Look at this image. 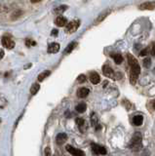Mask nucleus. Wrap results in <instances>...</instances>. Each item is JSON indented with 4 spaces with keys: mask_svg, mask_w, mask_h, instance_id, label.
<instances>
[{
    "mask_svg": "<svg viewBox=\"0 0 155 156\" xmlns=\"http://www.w3.org/2000/svg\"><path fill=\"white\" fill-rule=\"evenodd\" d=\"M128 62H129V65H130V82L132 85H135L137 83V77H139V75L140 73V67L139 64V62H137V59L133 56V55L131 54H128Z\"/></svg>",
    "mask_w": 155,
    "mask_h": 156,
    "instance_id": "1",
    "label": "nucleus"
},
{
    "mask_svg": "<svg viewBox=\"0 0 155 156\" xmlns=\"http://www.w3.org/2000/svg\"><path fill=\"white\" fill-rule=\"evenodd\" d=\"M129 146L131 149H133L134 151H139L143 146V138H142V135L139 132L134 135L132 138V141L129 144Z\"/></svg>",
    "mask_w": 155,
    "mask_h": 156,
    "instance_id": "2",
    "label": "nucleus"
},
{
    "mask_svg": "<svg viewBox=\"0 0 155 156\" xmlns=\"http://www.w3.org/2000/svg\"><path fill=\"white\" fill-rule=\"evenodd\" d=\"M1 42H2V45L4 46L7 49H13L14 47H15V41L12 38L11 35H4L2 37L1 39Z\"/></svg>",
    "mask_w": 155,
    "mask_h": 156,
    "instance_id": "3",
    "label": "nucleus"
},
{
    "mask_svg": "<svg viewBox=\"0 0 155 156\" xmlns=\"http://www.w3.org/2000/svg\"><path fill=\"white\" fill-rule=\"evenodd\" d=\"M79 26H80V21H78V20L72 21V22L68 23L67 26V29H67V32H68V33L75 32V31L78 29Z\"/></svg>",
    "mask_w": 155,
    "mask_h": 156,
    "instance_id": "4",
    "label": "nucleus"
},
{
    "mask_svg": "<svg viewBox=\"0 0 155 156\" xmlns=\"http://www.w3.org/2000/svg\"><path fill=\"white\" fill-rule=\"evenodd\" d=\"M92 150L95 154H101V155H105L106 154V149L103 146H101L97 144H91Z\"/></svg>",
    "mask_w": 155,
    "mask_h": 156,
    "instance_id": "5",
    "label": "nucleus"
},
{
    "mask_svg": "<svg viewBox=\"0 0 155 156\" xmlns=\"http://www.w3.org/2000/svg\"><path fill=\"white\" fill-rule=\"evenodd\" d=\"M65 148H67V150L73 156H86L84 151H82L81 149H78V148H75L73 146H71V145H67V147Z\"/></svg>",
    "mask_w": 155,
    "mask_h": 156,
    "instance_id": "6",
    "label": "nucleus"
},
{
    "mask_svg": "<svg viewBox=\"0 0 155 156\" xmlns=\"http://www.w3.org/2000/svg\"><path fill=\"white\" fill-rule=\"evenodd\" d=\"M102 71H103V74H105L106 77H110V78H114L115 73L113 71V69L109 67L108 64H105L102 67Z\"/></svg>",
    "mask_w": 155,
    "mask_h": 156,
    "instance_id": "7",
    "label": "nucleus"
},
{
    "mask_svg": "<svg viewBox=\"0 0 155 156\" xmlns=\"http://www.w3.org/2000/svg\"><path fill=\"white\" fill-rule=\"evenodd\" d=\"M60 51V44L58 43H51L49 46H48V53H51V54H56L58 52Z\"/></svg>",
    "mask_w": 155,
    "mask_h": 156,
    "instance_id": "8",
    "label": "nucleus"
},
{
    "mask_svg": "<svg viewBox=\"0 0 155 156\" xmlns=\"http://www.w3.org/2000/svg\"><path fill=\"white\" fill-rule=\"evenodd\" d=\"M140 10H154L155 9V1L144 2L140 6Z\"/></svg>",
    "mask_w": 155,
    "mask_h": 156,
    "instance_id": "9",
    "label": "nucleus"
},
{
    "mask_svg": "<svg viewBox=\"0 0 155 156\" xmlns=\"http://www.w3.org/2000/svg\"><path fill=\"white\" fill-rule=\"evenodd\" d=\"M89 78H90V81L93 84H99V83L101 82V77H99V75L95 71L91 72L90 75H89Z\"/></svg>",
    "mask_w": 155,
    "mask_h": 156,
    "instance_id": "10",
    "label": "nucleus"
},
{
    "mask_svg": "<svg viewBox=\"0 0 155 156\" xmlns=\"http://www.w3.org/2000/svg\"><path fill=\"white\" fill-rule=\"evenodd\" d=\"M55 23H56V25L58 26H60V27H61V26H67V20L64 18V17H63V16H58V18L56 19V21H55Z\"/></svg>",
    "mask_w": 155,
    "mask_h": 156,
    "instance_id": "11",
    "label": "nucleus"
},
{
    "mask_svg": "<svg viewBox=\"0 0 155 156\" xmlns=\"http://www.w3.org/2000/svg\"><path fill=\"white\" fill-rule=\"evenodd\" d=\"M67 140V134H64V133H60L57 136L56 138V141H57V144H63L64 143H65V141Z\"/></svg>",
    "mask_w": 155,
    "mask_h": 156,
    "instance_id": "12",
    "label": "nucleus"
},
{
    "mask_svg": "<svg viewBox=\"0 0 155 156\" xmlns=\"http://www.w3.org/2000/svg\"><path fill=\"white\" fill-rule=\"evenodd\" d=\"M89 95V90L87 88H80L77 91V97L80 99H85Z\"/></svg>",
    "mask_w": 155,
    "mask_h": 156,
    "instance_id": "13",
    "label": "nucleus"
},
{
    "mask_svg": "<svg viewBox=\"0 0 155 156\" xmlns=\"http://www.w3.org/2000/svg\"><path fill=\"white\" fill-rule=\"evenodd\" d=\"M143 117L142 115H136L133 119V123L135 126H140V125L143 124Z\"/></svg>",
    "mask_w": 155,
    "mask_h": 156,
    "instance_id": "14",
    "label": "nucleus"
},
{
    "mask_svg": "<svg viewBox=\"0 0 155 156\" xmlns=\"http://www.w3.org/2000/svg\"><path fill=\"white\" fill-rule=\"evenodd\" d=\"M86 108H87V105H86V103H79V105H77L76 107H75L76 111L79 113H84L86 111Z\"/></svg>",
    "mask_w": 155,
    "mask_h": 156,
    "instance_id": "15",
    "label": "nucleus"
},
{
    "mask_svg": "<svg viewBox=\"0 0 155 156\" xmlns=\"http://www.w3.org/2000/svg\"><path fill=\"white\" fill-rule=\"evenodd\" d=\"M50 74H51V71H50V70H45V71L41 72V73L38 75V77H37V79H38L39 82H42V81L44 80V79L47 78Z\"/></svg>",
    "mask_w": 155,
    "mask_h": 156,
    "instance_id": "16",
    "label": "nucleus"
},
{
    "mask_svg": "<svg viewBox=\"0 0 155 156\" xmlns=\"http://www.w3.org/2000/svg\"><path fill=\"white\" fill-rule=\"evenodd\" d=\"M111 57H112L113 60H114L115 64H120L123 62V57H122L121 54H112Z\"/></svg>",
    "mask_w": 155,
    "mask_h": 156,
    "instance_id": "17",
    "label": "nucleus"
},
{
    "mask_svg": "<svg viewBox=\"0 0 155 156\" xmlns=\"http://www.w3.org/2000/svg\"><path fill=\"white\" fill-rule=\"evenodd\" d=\"M39 90H40V85L38 83H34V84H32L31 87H30V93H31V95H35Z\"/></svg>",
    "mask_w": 155,
    "mask_h": 156,
    "instance_id": "18",
    "label": "nucleus"
},
{
    "mask_svg": "<svg viewBox=\"0 0 155 156\" xmlns=\"http://www.w3.org/2000/svg\"><path fill=\"white\" fill-rule=\"evenodd\" d=\"M67 9V5H61V6L57 7V8L54 10V12L56 13V14H58V15H61V14H63Z\"/></svg>",
    "mask_w": 155,
    "mask_h": 156,
    "instance_id": "19",
    "label": "nucleus"
},
{
    "mask_svg": "<svg viewBox=\"0 0 155 156\" xmlns=\"http://www.w3.org/2000/svg\"><path fill=\"white\" fill-rule=\"evenodd\" d=\"M108 14H109V11H106V12H103V13H102L101 15H99V17H98V19L96 20V23H101L102 21H103L105 20L106 17L108 16Z\"/></svg>",
    "mask_w": 155,
    "mask_h": 156,
    "instance_id": "20",
    "label": "nucleus"
},
{
    "mask_svg": "<svg viewBox=\"0 0 155 156\" xmlns=\"http://www.w3.org/2000/svg\"><path fill=\"white\" fill-rule=\"evenodd\" d=\"M77 43L76 42H71L70 44H68V46L67 47V49H65V53L68 54V53H71L72 51H73V49L75 47H76Z\"/></svg>",
    "mask_w": 155,
    "mask_h": 156,
    "instance_id": "21",
    "label": "nucleus"
},
{
    "mask_svg": "<svg viewBox=\"0 0 155 156\" xmlns=\"http://www.w3.org/2000/svg\"><path fill=\"white\" fill-rule=\"evenodd\" d=\"M91 122H92V125L94 127L97 128L98 126H99V123H98V117L96 116L95 113H92V116H91Z\"/></svg>",
    "mask_w": 155,
    "mask_h": 156,
    "instance_id": "22",
    "label": "nucleus"
},
{
    "mask_svg": "<svg viewBox=\"0 0 155 156\" xmlns=\"http://www.w3.org/2000/svg\"><path fill=\"white\" fill-rule=\"evenodd\" d=\"M122 105L126 107V109H127V110H130L131 108H132V106H133L132 103H131L129 102V100H123Z\"/></svg>",
    "mask_w": 155,
    "mask_h": 156,
    "instance_id": "23",
    "label": "nucleus"
},
{
    "mask_svg": "<svg viewBox=\"0 0 155 156\" xmlns=\"http://www.w3.org/2000/svg\"><path fill=\"white\" fill-rule=\"evenodd\" d=\"M143 67H144L149 68V67L151 65V60H150L149 58L144 59V60H143Z\"/></svg>",
    "mask_w": 155,
    "mask_h": 156,
    "instance_id": "24",
    "label": "nucleus"
},
{
    "mask_svg": "<svg viewBox=\"0 0 155 156\" xmlns=\"http://www.w3.org/2000/svg\"><path fill=\"white\" fill-rule=\"evenodd\" d=\"M26 45L27 47H30V46H35L36 45V42L35 41L31 40L30 38H27V39L26 40Z\"/></svg>",
    "mask_w": 155,
    "mask_h": 156,
    "instance_id": "25",
    "label": "nucleus"
},
{
    "mask_svg": "<svg viewBox=\"0 0 155 156\" xmlns=\"http://www.w3.org/2000/svg\"><path fill=\"white\" fill-rule=\"evenodd\" d=\"M75 122H76L77 126H78L79 128L83 127V126H84V124H85L84 119H82V118H76V120H75Z\"/></svg>",
    "mask_w": 155,
    "mask_h": 156,
    "instance_id": "26",
    "label": "nucleus"
},
{
    "mask_svg": "<svg viewBox=\"0 0 155 156\" xmlns=\"http://www.w3.org/2000/svg\"><path fill=\"white\" fill-rule=\"evenodd\" d=\"M86 80H87V77L84 75V74H81V75H79L78 76V78H77V81L79 83H84Z\"/></svg>",
    "mask_w": 155,
    "mask_h": 156,
    "instance_id": "27",
    "label": "nucleus"
},
{
    "mask_svg": "<svg viewBox=\"0 0 155 156\" xmlns=\"http://www.w3.org/2000/svg\"><path fill=\"white\" fill-rule=\"evenodd\" d=\"M147 52H148V48H145V49H143L140 51V57H143V56H145V55H147Z\"/></svg>",
    "mask_w": 155,
    "mask_h": 156,
    "instance_id": "28",
    "label": "nucleus"
},
{
    "mask_svg": "<svg viewBox=\"0 0 155 156\" xmlns=\"http://www.w3.org/2000/svg\"><path fill=\"white\" fill-rule=\"evenodd\" d=\"M151 54L155 56V42L151 43Z\"/></svg>",
    "mask_w": 155,
    "mask_h": 156,
    "instance_id": "29",
    "label": "nucleus"
},
{
    "mask_svg": "<svg viewBox=\"0 0 155 156\" xmlns=\"http://www.w3.org/2000/svg\"><path fill=\"white\" fill-rule=\"evenodd\" d=\"M45 156H51V148L50 147L45 148Z\"/></svg>",
    "mask_w": 155,
    "mask_h": 156,
    "instance_id": "30",
    "label": "nucleus"
},
{
    "mask_svg": "<svg viewBox=\"0 0 155 156\" xmlns=\"http://www.w3.org/2000/svg\"><path fill=\"white\" fill-rule=\"evenodd\" d=\"M51 35L57 36V35H58V30H57V29H53V30H52V32H51Z\"/></svg>",
    "mask_w": 155,
    "mask_h": 156,
    "instance_id": "31",
    "label": "nucleus"
},
{
    "mask_svg": "<svg viewBox=\"0 0 155 156\" xmlns=\"http://www.w3.org/2000/svg\"><path fill=\"white\" fill-rule=\"evenodd\" d=\"M4 57V51H3L2 49H0V60Z\"/></svg>",
    "mask_w": 155,
    "mask_h": 156,
    "instance_id": "32",
    "label": "nucleus"
},
{
    "mask_svg": "<svg viewBox=\"0 0 155 156\" xmlns=\"http://www.w3.org/2000/svg\"><path fill=\"white\" fill-rule=\"evenodd\" d=\"M151 105H152V107L155 109V100H152V103H151Z\"/></svg>",
    "mask_w": 155,
    "mask_h": 156,
    "instance_id": "33",
    "label": "nucleus"
},
{
    "mask_svg": "<svg viewBox=\"0 0 155 156\" xmlns=\"http://www.w3.org/2000/svg\"><path fill=\"white\" fill-rule=\"evenodd\" d=\"M31 67V64H26V67H25V69L29 68V67Z\"/></svg>",
    "mask_w": 155,
    "mask_h": 156,
    "instance_id": "34",
    "label": "nucleus"
}]
</instances>
